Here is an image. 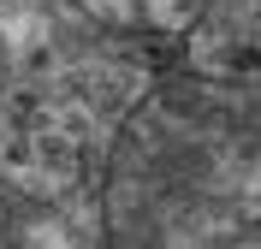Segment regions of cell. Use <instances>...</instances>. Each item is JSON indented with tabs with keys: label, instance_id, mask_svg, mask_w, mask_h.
<instances>
[{
	"label": "cell",
	"instance_id": "3957f363",
	"mask_svg": "<svg viewBox=\"0 0 261 249\" xmlns=\"http://www.w3.org/2000/svg\"><path fill=\"white\" fill-rule=\"evenodd\" d=\"M24 249H71V243H65V237H54V232H42V237H30Z\"/></svg>",
	"mask_w": 261,
	"mask_h": 249
},
{
	"label": "cell",
	"instance_id": "7a4b0ae2",
	"mask_svg": "<svg viewBox=\"0 0 261 249\" xmlns=\"http://www.w3.org/2000/svg\"><path fill=\"white\" fill-rule=\"evenodd\" d=\"M83 6H95L107 18H125V24H166V18H178L184 0H83Z\"/></svg>",
	"mask_w": 261,
	"mask_h": 249
},
{
	"label": "cell",
	"instance_id": "6da1fadb",
	"mask_svg": "<svg viewBox=\"0 0 261 249\" xmlns=\"http://www.w3.org/2000/svg\"><path fill=\"white\" fill-rule=\"evenodd\" d=\"M107 249H261V113L238 77H166L101 172Z\"/></svg>",
	"mask_w": 261,
	"mask_h": 249
},
{
	"label": "cell",
	"instance_id": "277c9868",
	"mask_svg": "<svg viewBox=\"0 0 261 249\" xmlns=\"http://www.w3.org/2000/svg\"><path fill=\"white\" fill-rule=\"evenodd\" d=\"M0 101H6V42H0Z\"/></svg>",
	"mask_w": 261,
	"mask_h": 249
}]
</instances>
